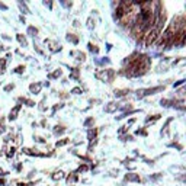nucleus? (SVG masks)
Instances as JSON below:
<instances>
[{
	"label": "nucleus",
	"mask_w": 186,
	"mask_h": 186,
	"mask_svg": "<svg viewBox=\"0 0 186 186\" xmlns=\"http://www.w3.org/2000/svg\"><path fill=\"white\" fill-rule=\"evenodd\" d=\"M29 90L36 95V93H39V90H41V84H39V83H32V84L29 86Z\"/></svg>",
	"instance_id": "obj_9"
},
{
	"label": "nucleus",
	"mask_w": 186,
	"mask_h": 186,
	"mask_svg": "<svg viewBox=\"0 0 186 186\" xmlns=\"http://www.w3.org/2000/svg\"><path fill=\"white\" fill-rule=\"evenodd\" d=\"M89 50H90L92 53H98V48H96L95 45H92V44H89Z\"/></svg>",
	"instance_id": "obj_22"
},
{
	"label": "nucleus",
	"mask_w": 186,
	"mask_h": 186,
	"mask_svg": "<svg viewBox=\"0 0 186 186\" xmlns=\"http://www.w3.org/2000/svg\"><path fill=\"white\" fill-rule=\"evenodd\" d=\"M15 71H16V73H23V71H25V67H23V66H19L18 68H16V70H15Z\"/></svg>",
	"instance_id": "obj_23"
},
{
	"label": "nucleus",
	"mask_w": 186,
	"mask_h": 186,
	"mask_svg": "<svg viewBox=\"0 0 186 186\" xmlns=\"http://www.w3.org/2000/svg\"><path fill=\"white\" fill-rule=\"evenodd\" d=\"M13 156H15V148L12 147L10 150H9V153H7V157H13Z\"/></svg>",
	"instance_id": "obj_26"
},
{
	"label": "nucleus",
	"mask_w": 186,
	"mask_h": 186,
	"mask_svg": "<svg viewBox=\"0 0 186 186\" xmlns=\"http://www.w3.org/2000/svg\"><path fill=\"white\" fill-rule=\"evenodd\" d=\"M0 7H1L3 10H6V9H7V6H6V4H3V3H0Z\"/></svg>",
	"instance_id": "obj_30"
},
{
	"label": "nucleus",
	"mask_w": 186,
	"mask_h": 186,
	"mask_svg": "<svg viewBox=\"0 0 186 186\" xmlns=\"http://www.w3.org/2000/svg\"><path fill=\"white\" fill-rule=\"evenodd\" d=\"M0 175H6V173H4V172H3V170L0 169Z\"/></svg>",
	"instance_id": "obj_33"
},
{
	"label": "nucleus",
	"mask_w": 186,
	"mask_h": 186,
	"mask_svg": "<svg viewBox=\"0 0 186 186\" xmlns=\"http://www.w3.org/2000/svg\"><path fill=\"white\" fill-rule=\"evenodd\" d=\"M87 137H89V140H90V141H93V140H95V137H96V130H89Z\"/></svg>",
	"instance_id": "obj_12"
},
{
	"label": "nucleus",
	"mask_w": 186,
	"mask_h": 186,
	"mask_svg": "<svg viewBox=\"0 0 186 186\" xmlns=\"http://www.w3.org/2000/svg\"><path fill=\"white\" fill-rule=\"evenodd\" d=\"M4 132V127H0V134H3Z\"/></svg>",
	"instance_id": "obj_31"
},
{
	"label": "nucleus",
	"mask_w": 186,
	"mask_h": 186,
	"mask_svg": "<svg viewBox=\"0 0 186 186\" xmlns=\"http://www.w3.org/2000/svg\"><path fill=\"white\" fill-rule=\"evenodd\" d=\"M28 32H29V33H32V36H35V33H36V29H35V28H32V26H31V28L28 29Z\"/></svg>",
	"instance_id": "obj_25"
},
{
	"label": "nucleus",
	"mask_w": 186,
	"mask_h": 186,
	"mask_svg": "<svg viewBox=\"0 0 186 186\" xmlns=\"http://www.w3.org/2000/svg\"><path fill=\"white\" fill-rule=\"evenodd\" d=\"M157 119H160V115H154V118H147V124H150V122H154V121H157Z\"/></svg>",
	"instance_id": "obj_18"
},
{
	"label": "nucleus",
	"mask_w": 186,
	"mask_h": 186,
	"mask_svg": "<svg viewBox=\"0 0 186 186\" xmlns=\"http://www.w3.org/2000/svg\"><path fill=\"white\" fill-rule=\"evenodd\" d=\"M3 50H4V48H3V45L0 44V51H3Z\"/></svg>",
	"instance_id": "obj_34"
},
{
	"label": "nucleus",
	"mask_w": 186,
	"mask_h": 186,
	"mask_svg": "<svg viewBox=\"0 0 186 186\" xmlns=\"http://www.w3.org/2000/svg\"><path fill=\"white\" fill-rule=\"evenodd\" d=\"M45 44L51 45V47H50V50H51V51H60V50H61V47H60V45H57L54 41H51V39H47V41H45Z\"/></svg>",
	"instance_id": "obj_7"
},
{
	"label": "nucleus",
	"mask_w": 186,
	"mask_h": 186,
	"mask_svg": "<svg viewBox=\"0 0 186 186\" xmlns=\"http://www.w3.org/2000/svg\"><path fill=\"white\" fill-rule=\"evenodd\" d=\"M67 39H68V41H71L73 44H77V42H79V39H77L76 36H73V35H67Z\"/></svg>",
	"instance_id": "obj_17"
},
{
	"label": "nucleus",
	"mask_w": 186,
	"mask_h": 186,
	"mask_svg": "<svg viewBox=\"0 0 186 186\" xmlns=\"http://www.w3.org/2000/svg\"><path fill=\"white\" fill-rule=\"evenodd\" d=\"M63 177H64V172H61V170L55 172L54 175H53V179H54V180H60V179H63Z\"/></svg>",
	"instance_id": "obj_11"
},
{
	"label": "nucleus",
	"mask_w": 186,
	"mask_h": 186,
	"mask_svg": "<svg viewBox=\"0 0 186 186\" xmlns=\"http://www.w3.org/2000/svg\"><path fill=\"white\" fill-rule=\"evenodd\" d=\"M71 93H73V95H80V93H82V89H80V87H74L73 90H71Z\"/></svg>",
	"instance_id": "obj_20"
},
{
	"label": "nucleus",
	"mask_w": 186,
	"mask_h": 186,
	"mask_svg": "<svg viewBox=\"0 0 186 186\" xmlns=\"http://www.w3.org/2000/svg\"><path fill=\"white\" fill-rule=\"evenodd\" d=\"M163 86H159V87H153V89H144V90H138L137 92V98H144V96H150V95H154L157 92H162L163 90Z\"/></svg>",
	"instance_id": "obj_3"
},
{
	"label": "nucleus",
	"mask_w": 186,
	"mask_h": 186,
	"mask_svg": "<svg viewBox=\"0 0 186 186\" xmlns=\"http://www.w3.org/2000/svg\"><path fill=\"white\" fill-rule=\"evenodd\" d=\"M70 77H71V79H79V76H77V68H74V70H73V73H71V74H70Z\"/></svg>",
	"instance_id": "obj_21"
},
{
	"label": "nucleus",
	"mask_w": 186,
	"mask_h": 186,
	"mask_svg": "<svg viewBox=\"0 0 186 186\" xmlns=\"http://www.w3.org/2000/svg\"><path fill=\"white\" fill-rule=\"evenodd\" d=\"M93 122H95V121H93V118H89V119L84 122V125H86V127H89V125H92Z\"/></svg>",
	"instance_id": "obj_24"
},
{
	"label": "nucleus",
	"mask_w": 186,
	"mask_h": 186,
	"mask_svg": "<svg viewBox=\"0 0 186 186\" xmlns=\"http://www.w3.org/2000/svg\"><path fill=\"white\" fill-rule=\"evenodd\" d=\"M159 33H160V29H159V28H156V26H154L153 29H150L148 33H147V38H145V45H147V47H150V45L153 44L156 39H157Z\"/></svg>",
	"instance_id": "obj_2"
},
{
	"label": "nucleus",
	"mask_w": 186,
	"mask_h": 186,
	"mask_svg": "<svg viewBox=\"0 0 186 186\" xmlns=\"http://www.w3.org/2000/svg\"><path fill=\"white\" fill-rule=\"evenodd\" d=\"M125 180L127 182H140V176L135 175V173H128L125 176Z\"/></svg>",
	"instance_id": "obj_6"
},
{
	"label": "nucleus",
	"mask_w": 186,
	"mask_h": 186,
	"mask_svg": "<svg viewBox=\"0 0 186 186\" xmlns=\"http://www.w3.org/2000/svg\"><path fill=\"white\" fill-rule=\"evenodd\" d=\"M77 180V175L76 173H71V176H68V177H67V182H68V183H70V182H76Z\"/></svg>",
	"instance_id": "obj_13"
},
{
	"label": "nucleus",
	"mask_w": 186,
	"mask_h": 186,
	"mask_svg": "<svg viewBox=\"0 0 186 186\" xmlns=\"http://www.w3.org/2000/svg\"><path fill=\"white\" fill-rule=\"evenodd\" d=\"M4 66H6V60L1 58V60H0V74L4 71Z\"/></svg>",
	"instance_id": "obj_14"
},
{
	"label": "nucleus",
	"mask_w": 186,
	"mask_h": 186,
	"mask_svg": "<svg viewBox=\"0 0 186 186\" xmlns=\"http://www.w3.org/2000/svg\"><path fill=\"white\" fill-rule=\"evenodd\" d=\"M19 110H21V105H16L13 109L10 110V113H9V119L10 121H15L18 118V113H19Z\"/></svg>",
	"instance_id": "obj_4"
},
{
	"label": "nucleus",
	"mask_w": 186,
	"mask_h": 186,
	"mask_svg": "<svg viewBox=\"0 0 186 186\" xmlns=\"http://www.w3.org/2000/svg\"><path fill=\"white\" fill-rule=\"evenodd\" d=\"M18 41H19L23 47H26V44H28V42H26V39H25V36H22V35H18Z\"/></svg>",
	"instance_id": "obj_15"
},
{
	"label": "nucleus",
	"mask_w": 186,
	"mask_h": 186,
	"mask_svg": "<svg viewBox=\"0 0 186 186\" xmlns=\"http://www.w3.org/2000/svg\"><path fill=\"white\" fill-rule=\"evenodd\" d=\"M113 76H115L113 70H102V71L96 73V79L102 80V82H106V83H110Z\"/></svg>",
	"instance_id": "obj_1"
},
{
	"label": "nucleus",
	"mask_w": 186,
	"mask_h": 186,
	"mask_svg": "<svg viewBox=\"0 0 186 186\" xmlns=\"http://www.w3.org/2000/svg\"><path fill=\"white\" fill-rule=\"evenodd\" d=\"M86 170H87V166H84V164L79 167V172H86Z\"/></svg>",
	"instance_id": "obj_27"
},
{
	"label": "nucleus",
	"mask_w": 186,
	"mask_h": 186,
	"mask_svg": "<svg viewBox=\"0 0 186 186\" xmlns=\"http://www.w3.org/2000/svg\"><path fill=\"white\" fill-rule=\"evenodd\" d=\"M35 183H19V186H33Z\"/></svg>",
	"instance_id": "obj_29"
},
{
	"label": "nucleus",
	"mask_w": 186,
	"mask_h": 186,
	"mask_svg": "<svg viewBox=\"0 0 186 186\" xmlns=\"http://www.w3.org/2000/svg\"><path fill=\"white\" fill-rule=\"evenodd\" d=\"M70 54L76 55V57H77L76 60H79V61H84V60H86V55L83 54V53H80V51H71Z\"/></svg>",
	"instance_id": "obj_8"
},
{
	"label": "nucleus",
	"mask_w": 186,
	"mask_h": 186,
	"mask_svg": "<svg viewBox=\"0 0 186 186\" xmlns=\"http://www.w3.org/2000/svg\"><path fill=\"white\" fill-rule=\"evenodd\" d=\"M13 87H15L13 84H9V86H6V87H4V90H6V92H9V90H12Z\"/></svg>",
	"instance_id": "obj_28"
},
{
	"label": "nucleus",
	"mask_w": 186,
	"mask_h": 186,
	"mask_svg": "<svg viewBox=\"0 0 186 186\" xmlns=\"http://www.w3.org/2000/svg\"><path fill=\"white\" fill-rule=\"evenodd\" d=\"M118 108H119V106H118L116 103H113V102H110L109 105H108V106L105 108V112H113V110H115V109H118Z\"/></svg>",
	"instance_id": "obj_10"
},
{
	"label": "nucleus",
	"mask_w": 186,
	"mask_h": 186,
	"mask_svg": "<svg viewBox=\"0 0 186 186\" xmlns=\"http://www.w3.org/2000/svg\"><path fill=\"white\" fill-rule=\"evenodd\" d=\"M60 76H61V70H57L55 73L50 74V79H55V77H60Z\"/></svg>",
	"instance_id": "obj_19"
},
{
	"label": "nucleus",
	"mask_w": 186,
	"mask_h": 186,
	"mask_svg": "<svg viewBox=\"0 0 186 186\" xmlns=\"http://www.w3.org/2000/svg\"><path fill=\"white\" fill-rule=\"evenodd\" d=\"M0 185H4V180H3V179H0Z\"/></svg>",
	"instance_id": "obj_32"
},
{
	"label": "nucleus",
	"mask_w": 186,
	"mask_h": 186,
	"mask_svg": "<svg viewBox=\"0 0 186 186\" xmlns=\"http://www.w3.org/2000/svg\"><path fill=\"white\" fill-rule=\"evenodd\" d=\"M66 144H68V140L67 138H64V140H61V141H57V147H63V145H66Z\"/></svg>",
	"instance_id": "obj_16"
},
{
	"label": "nucleus",
	"mask_w": 186,
	"mask_h": 186,
	"mask_svg": "<svg viewBox=\"0 0 186 186\" xmlns=\"http://www.w3.org/2000/svg\"><path fill=\"white\" fill-rule=\"evenodd\" d=\"M23 153L29 154V156H38V157H44V153H39L38 150H32V148H23Z\"/></svg>",
	"instance_id": "obj_5"
}]
</instances>
